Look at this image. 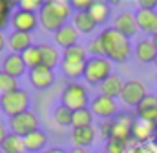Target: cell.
Returning a JSON list of instances; mask_svg holds the SVG:
<instances>
[{
  "label": "cell",
  "mask_w": 157,
  "mask_h": 153,
  "mask_svg": "<svg viewBox=\"0 0 157 153\" xmlns=\"http://www.w3.org/2000/svg\"><path fill=\"white\" fill-rule=\"evenodd\" d=\"M91 2L93 0H71L70 4H71V9H75V13H78V11H88Z\"/></svg>",
  "instance_id": "39"
},
{
  "label": "cell",
  "mask_w": 157,
  "mask_h": 153,
  "mask_svg": "<svg viewBox=\"0 0 157 153\" xmlns=\"http://www.w3.org/2000/svg\"><path fill=\"white\" fill-rule=\"evenodd\" d=\"M90 93L86 89L84 84L80 82H68L60 93V104L66 106L68 110L71 111H77V110H84V108H90Z\"/></svg>",
  "instance_id": "3"
},
{
  "label": "cell",
  "mask_w": 157,
  "mask_h": 153,
  "mask_svg": "<svg viewBox=\"0 0 157 153\" xmlns=\"http://www.w3.org/2000/svg\"><path fill=\"white\" fill-rule=\"evenodd\" d=\"M26 153H28V151H26Z\"/></svg>",
  "instance_id": "50"
},
{
  "label": "cell",
  "mask_w": 157,
  "mask_h": 153,
  "mask_svg": "<svg viewBox=\"0 0 157 153\" xmlns=\"http://www.w3.org/2000/svg\"><path fill=\"white\" fill-rule=\"evenodd\" d=\"M71 26L78 31V35H80V33H82V35L93 33L95 28H97L95 20L90 17L88 11H78V13H75V15H73V22H71Z\"/></svg>",
  "instance_id": "25"
},
{
  "label": "cell",
  "mask_w": 157,
  "mask_h": 153,
  "mask_svg": "<svg viewBox=\"0 0 157 153\" xmlns=\"http://www.w3.org/2000/svg\"><path fill=\"white\" fill-rule=\"evenodd\" d=\"M135 18H137V28L146 33V35H155L157 33V9H137L135 13Z\"/></svg>",
  "instance_id": "14"
},
{
  "label": "cell",
  "mask_w": 157,
  "mask_h": 153,
  "mask_svg": "<svg viewBox=\"0 0 157 153\" xmlns=\"http://www.w3.org/2000/svg\"><path fill=\"white\" fill-rule=\"evenodd\" d=\"M53 42H55V46H60L62 49H68V47L78 44V31L71 24H66L59 31L53 33Z\"/></svg>",
  "instance_id": "15"
},
{
  "label": "cell",
  "mask_w": 157,
  "mask_h": 153,
  "mask_svg": "<svg viewBox=\"0 0 157 153\" xmlns=\"http://www.w3.org/2000/svg\"><path fill=\"white\" fill-rule=\"evenodd\" d=\"M84 66H86V62H66V60H62L60 62V71L66 78L75 82L77 78L84 75Z\"/></svg>",
  "instance_id": "27"
},
{
  "label": "cell",
  "mask_w": 157,
  "mask_h": 153,
  "mask_svg": "<svg viewBox=\"0 0 157 153\" xmlns=\"http://www.w3.org/2000/svg\"><path fill=\"white\" fill-rule=\"evenodd\" d=\"M101 40H102V46H104V57L112 62H126L132 55V44H130V38L121 35L117 29H113L112 26L110 28H104L101 31Z\"/></svg>",
  "instance_id": "2"
},
{
  "label": "cell",
  "mask_w": 157,
  "mask_h": 153,
  "mask_svg": "<svg viewBox=\"0 0 157 153\" xmlns=\"http://www.w3.org/2000/svg\"><path fill=\"white\" fill-rule=\"evenodd\" d=\"M137 6H139V9H148V11H152V9L157 7V0H139Z\"/></svg>",
  "instance_id": "40"
},
{
  "label": "cell",
  "mask_w": 157,
  "mask_h": 153,
  "mask_svg": "<svg viewBox=\"0 0 157 153\" xmlns=\"http://www.w3.org/2000/svg\"><path fill=\"white\" fill-rule=\"evenodd\" d=\"M26 69H28V68H26L22 57L17 55V53H9V55L2 60V71L7 73L9 76H13V78L22 76L24 73H26Z\"/></svg>",
  "instance_id": "20"
},
{
  "label": "cell",
  "mask_w": 157,
  "mask_h": 153,
  "mask_svg": "<svg viewBox=\"0 0 157 153\" xmlns=\"http://www.w3.org/2000/svg\"><path fill=\"white\" fill-rule=\"evenodd\" d=\"M154 64H155V66H157V57H155V62H154Z\"/></svg>",
  "instance_id": "46"
},
{
  "label": "cell",
  "mask_w": 157,
  "mask_h": 153,
  "mask_svg": "<svg viewBox=\"0 0 157 153\" xmlns=\"http://www.w3.org/2000/svg\"><path fill=\"white\" fill-rule=\"evenodd\" d=\"M39 51H40V57H42V66H46L49 69H55L57 66H60L62 57H60V51L57 49L55 44L42 42V44H39Z\"/></svg>",
  "instance_id": "18"
},
{
  "label": "cell",
  "mask_w": 157,
  "mask_h": 153,
  "mask_svg": "<svg viewBox=\"0 0 157 153\" xmlns=\"http://www.w3.org/2000/svg\"><path fill=\"white\" fill-rule=\"evenodd\" d=\"M71 115H73L71 110H68L66 106L59 104V106L53 110V120H55L59 126L66 128V126H71Z\"/></svg>",
  "instance_id": "32"
},
{
  "label": "cell",
  "mask_w": 157,
  "mask_h": 153,
  "mask_svg": "<svg viewBox=\"0 0 157 153\" xmlns=\"http://www.w3.org/2000/svg\"><path fill=\"white\" fill-rule=\"evenodd\" d=\"M9 135V128L4 124V122H0V146H2V142H4V139Z\"/></svg>",
  "instance_id": "41"
},
{
  "label": "cell",
  "mask_w": 157,
  "mask_h": 153,
  "mask_svg": "<svg viewBox=\"0 0 157 153\" xmlns=\"http://www.w3.org/2000/svg\"><path fill=\"white\" fill-rule=\"evenodd\" d=\"M48 133L37 129L33 133H29L28 137H24V146H26V151L28 153H40L44 151V148L48 146Z\"/></svg>",
  "instance_id": "23"
},
{
  "label": "cell",
  "mask_w": 157,
  "mask_h": 153,
  "mask_svg": "<svg viewBox=\"0 0 157 153\" xmlns=\"http://www.w3.org/2000/svg\"><path fill=\"white\" fill-rule=\"evenodd\" d=\"M95 153H106V151H95Z\"/></svg>",
  "instance_id": "47"
},
{
  "label": "cell",
  "mask_w": 157,
  "mask_h": 153,
  "mask_svg": "<svg viewBox=\"0 0 157 153\" xmlns=\"http://www.w3.org/2000/svg\"><path fill=\"white\" fill-rule=\"evenodd\" d=\"M146 95H148V91H146V88H144V84L141 80H126L124 82V88H122V93H121L119 99L126 106L137 108Z\"/></svg>",
  "instance_id": "8"
},
{
  "label": "cell",
  "mask_w": 157,
  "mask_h": 153,
  "mask_svg": "<svg viewBox=\"0 0 157 153\" xmlns=\"http://www.w3.org/2000/svg\"><path fill=\"white\" fill-rule=\"evenodd\" d=\"M71 15V4L68 0H44V6L39 11V24L49 33L59 31L68 24Z\"/></svg>",
  "instance_id": "1"
},
{
  "label": "cell",
  "mask_w": 157,
  "mask_h": 153,
  "mask_svg": "<svg viewBox=\"0 0 157 153\" xmlns=\"http://www.w3.org/2000/svg\"><path fill=\"white\" fill-rule=\"evenodd\" d=\"M128 153H157V142L152 140V142H146V144H133Z\"/></svg>",
  "instance_id": "37"
},
{
  "label": "cell",
  "mask_w": 157,
  "mask_h": 153,
  "mask_svg": "<svg viewBox=\"0 0 157 153\" xmlns=\"http://www.w3.org/2000/svg\"><path fill=\"white\" fill-rule=\"evenodd\" d=\"M157 137V122H148L143 118H135L132 128V140L135 144H146L155 140Z\"/></svg>",
  "instance_id": "9"
},
{
  "label": "cell",
  "mask_w": 157,
  "mask_h": 153,
  "mask_svg": "<svg viewBox=\"0 0 157 153\" xmlns=\"http://www.w3.org/2000/svg\"><path fill=\"white\" fill-rule=\"evenodd\" d=\"M44 0H18L17 2V9H24V11H31L37 13V9H42Z\"/></svg>",
  "instance_id": "36"
},
{
  "label": "cell",
  "mask_w": 157,
  "mask_h": 153,
  "mask_svg": "<svg viewBox=\"0 0 157 153\" xmlns=\"http://www.w3.org/2000/svg\"><path fill=\"white\" fill-rule=\"evenodd\" d=\"M15 89H18V80L0 69V97L9 93V91H15Z\"/></svg>",
  "instance_id": "33"
},
{
  "label": "cell",
  "mask_w": 157,
  "mask_h": 153,
  "mask_svg": "<svg viewBox=\"0 0 157 153\" xmlns=\"http://www.w3.org/2000/svg\"><path fill=\"white\" fill-rule=\"evenodd\" d=\"M88 51H86V46H80V44H75L68 49L62 51V60L66 62H86L88 60Z\"/></svg>",
  "instance_id": "28"
},
{
  "label": "cell",
  "mask_w": 157,
  "mask_h": 153,
  "mask_svg": "<svg viewBox=\"0 0 157 153\" xmlns=\"http://www.w3.org/2000/svg\"><path fill=\"white\" fill-rule=\"evenodd\" d=\"M113 29H117L121 35H124V37H133L137 31H139V28H137V18H135V13H130V11H122V13H119L117 17L113 18V26H112Z\"/></svg>",
  "instance_id": "12"
},
{
  "label": "cell",
  "mask_w": 157,
  "mask_h": 153,
  "mask_svg": "<svg viewBox=\"0 0 157 153\" xmlns=\"http://www.w3.org/2000/svg\"><path fill=\"white\" fill-rule=\"evenodd\" d=\"M112 133H113V118L102 120V122H101V137H102L104 140H110V139H112Z\"/></svg>",
  "instance_id": "38"
},
{
  "label": "cell",
  "mask_w": 157,
  "mask_h": 153,
  "mask_svg": "<svg viewBox=\"0 0 157 153\" xmlns=\"http://www.w3.org/2000/svg\"><path fill=\"white\" fill-rule=\"evenodd\" d=\"M155 142H157V137H155Z\"/></svg>",
  "instance_id": "49"
},
{
  "label": "cell",
  "mask_w": 157,
  "mask_h": 153,
  "mask_svg": "<svg viewBox=\"0 0 157 153\" xmlns=\"http://www.w3.org/2000/svg\"><path fill=\"white\" fill-rule=\"evenodd\" d=\"M112 75V60L106 57H90L84 66V75L88 86H101L108 76Z\"/></svg>",
  "instance_id": "4"
},
{
  "label": "cell",
  "mask_w": 157,
  "mask_h": 153,
  "mask_svg": "<svg viewBox=\"0 0 157 153\" xmlns=\"http://www.w3.org/2000/svg\"><path fill=\"white\" fill-rule=\"evenodd\" d=\"M90 110H91L93 117H99V118H102V120H110V118H113V117L119 113L117 100H115V99H110V97H106V95H101V93L91 99Z\"/></svg>",
  "instance_id": "7"
},
{
  "label": "cell",
  "mask_w": 157,
  "mask_h": 153,
  "mask_svg": "<svg viewBox=\"0 0 157 153\" xmlns=\"http://www.w3.org/2000/svg\"><path fill=\"white\" fill-rule=\"evenodd\" d=\"M152 42H154V46H155V49H157V33L152 37Z\"/></svg>",
  "instance_id": "45"
},
{
  "label": "cell",
  "mask_w": 157,
  "mask_h": 153,
  "mask_svg": "<svg viewBox=\"0 0 157 153\" xmlns=\"http://www.w3.org/2000/svg\"><path fill=\"white\" fill-rule=\"evenodd\" d=\"M137 117L130 113H117L113 117V133H112V139H117L122 142H128L132 140V128H133V122H135Z\"/></svg>",
  "instance_id": "10"
},
{
  "label": "cell",
  "mask_w": 157,
  "mask_h": 153,
  "mask_svg": "<svg viewBox=\"0 0 157 153\" xmlns=\"http://www.w3.org/2000/svg\"><path fill=\"white\" fill-rule=\"evenodd\" d=\"M93 126V113L90 108L84 110H77L71 115V128H88Z\"/></svg>",
  "instance_id": "29"
},
{
  "label": "cell",
  "mask_w": 157,
  "mask_h": 153,
  "mask_svg": "<svg viewBox=\"0 0 157 153\" xmlns=\"http://www.w3.org/2000/svg\"><path fill=\"white\" fill-rule=\"evenodd\" d=\"M53 82H55V73H53V69H49L46 66H39L29 71V84L39 91L51 88Z\"/></svg>",
  "instance_id": "13"
},
{
  "label": "cell",
  "mask_w": 157,
  "mask_h": 153,
  "mask_svg": "<svg viewBox=\"0 0 157 153\" xmlns=\"http://www.w3.org/2000/svg\"><path fill=\"white\" fill-rule=\"evenodd\" d=\"M48 153H68L66 150H62V148H49V150H46Z\"/></svg>",
  "instance_id": "44"
},
{
  "label": "cell",
  "mask_w": 157,
  "mask_h": 153,
  "mask_svg": "<svg viewBox=\"0 0 157 153\" xmlns=\"http://www.w3.org/2000/svg\"><path fill=\"white\" fill-rule=\"evenodd\" d=\"M7 46L11 49V53L22 55L26 49H29L33 46V37L31 33H20V31H13L7 37Z\"/></svg>",
  "instance_id": "21"
},
{
  "label": "cell",
  "mask_w": 157,
  "mask_h": 153,
  "mask_svg": "<svg viewBox=\"0 0 157 153\" xmlns=\"http://www.w3.org/2000/svg\"><path fill=\"white\" fill-rule=\"evenodd\" d=\"M135 115L137 118L148 120V122H157V95L148 93L143 102L135 108Z\"/></svg>",
  "instance_id": "16"
},
{
  "label": "cell",
  "mask_w": 157,
  "mask_h": 153,
  "mask_svg": "<svg viewBox=\"0 0 157 153\" xmlns=\"http://www.w3.org/2000/svg\"><path fill=\"white\" fill-rule=\"evenodd\" d=\"M20 57H22V60H24V64H26V68H28L29 71L35 69V68H39V66H42V57H40L39 46H31V47L26 49Z\"/></svg>",
  "instance_id": "30"
},
{
  "label": "cell",
  "mask_w": 157,
  "mask_h": 153,
  "mask_svg": "<svg viewBox=\"0 0 157 153\" xmlns=\"http://www.w3.org/2000/svg\"><path fill=\"white\" fill-rule=\"evenodd\" d=\"M0 151L2 153H26V146H24V139L11 133L4 139L2 146H0Z\"/></svg>",
  "instance_id": "26"
},
{
  "label": "cell",
  "mask_w": 157,
  "mask_h": 153,
  "mask_svg": "<svg viewBox=\"0 0 157 153\" xmlns=\"http://www.w3.org/2000/svg\"><path fill=\"white\" fill-rule=\"evenodd\" d=\"M124 82H126V80H122V76H121V75L112 73V75L108 76L101 86H99L101 95H106V97H110V99H117V97H121V93H122Z\"/></svg>",
  "instance_id": "22"
},
{
  "label": "cell",
  "mask_w": 157,
  "mask_h": 153,
  "mask_svg": "<svg viewBox=\"0 0 157 153\" xmlns=\"http://www.w3.org/2000/svg\"><path fill=\"white\" fill-rule=\"evenodd\" d=\"M15 4L17 2H13V0H0V31H4L7 28V24L11 22Z\"/></svg>",
  "instance_id": "31"
},
{
  "label": "cell",
  "mask_w": 157,
  "mask_h": 153,
  "mask_svg": "<svg viewBox=\"0 0 157 153\" xmlns=\"http://www.w3.org/2000/svg\"><path fill=\"white\" fill-rule=\"evenodd\" d=\"M86 51L91 55V57H104V46H102V40L101 37H93L88 46H86Z\"/></svg>",
  "instance_id": "35"
},
{
  "label": "cell",
  "mask_w": 157,
  "mask_h": 153,
  "mask_svg": "<svg viewBox=\"0 0 157 153\" xmlns=\"http://www.w3.org/2000/svg\"><path fill=\"white\" fill-rule=\"evenodd\" d=\"M133 53H135V58L143 64H152L155 62V57H157V49L152 42V38H143L135 44L133 47Z\"/></svg>",
  "instance_id": "17"
},
{
  "label": "cell",
  "mask_w": 157,
  "mask_h": 153,
  "mask_svg": "<svg viewBox=\"0 0 157 153\" xmlns=\"http://www.w3.org/2000/svg\"><path fill=\"white\" fill-rule=\"evenodd\" d=\"M68 153H91V151H90V148H77V146H73Z\"/></svg>",
  "instance_id": "42"
},
{
  "label": "cell",
  "mask_w": 157,
  "mask_h": 153,
  "mask_svg": "<svg viewBox=\"0 0 157 153\" xmlns=\"http://www.w3.org/2000/svg\"><path fill=\"white\" fill-rule=\"evenodd\" d=\"M11 24H13V31L31 33L39 26V15L24 9H15L11 15Z\"/></svg>",
  "instance_id": "11"
},
{
  "label": "cell",
  "mask_w": 157,
  "mask_h": 153,
  "mask_svg": "<svg viewBox=\"0 0 157 153\" xmlns=\"http://www.w3.org/2000/svg\"><path fill=\"white\" fill-rule=\"evenodd\" d=\"M128 142H122L117 139H110L106 140V146H104V151L106 153H128Z\"/></svg>",
  "instance_id": "34"
},
{
  "label": "cell",
  "mask_w": 157,
  "mask_h": 153,
  "mask_svg": "<svg viewBox=\"0 0 157 153\" xmlns=\"http://www.w3.org/2000/svg\"><path fill=\"white\" fill-rule=\"evenodd\" d=\"M40 153H48V151H46V150H44V151H40Z\"/></svg>",
  "instance_id": "48"
},
{
  "label": "cell",
  "mask_w": 157,
  "mask_h": 153,
  "mask_svg": "<svg viewBox=\"0 0 157 153\" xmlns=\"http://www.w3.org/2000/svg\"><path fill=\"white\" fill-rule=\"evenodd\" d=\"M6 46H7V38H6V35L0 31V53L4 51V47H6Z\"/></svg>",
  "instance_id": "43"
},
{
  "label": "cell",
  "mask_w": 157,
  "mask_h": 153,
  "mask_svg": "<svg viewBox=\"0 0 157 153\" xmlns=\"http://www.w3.org/2000/svg\"><path fill=\"white\" fill-rule=\"evenodd\" d=\"M7 128H9L11 133H15V135H18V137L24 139V137H28L29 133L40 129L39 128V117L33 113L31 110H28V111H24V113L11 117L9 122H7Z\"/></svg>",
  "instance_id": "6"
},
{
  "label": "cell",
  "mask_w": 157,
  "mask_h": 153,
  "mask_svg": "<svg viewBox=\"0 0 157 153\" xmlns=\"http://www.w3.org/2000/svg\"><path fill=\"white\" fill-rule=\"evenodd\" d=\"M0 110L7 115L9 118L15 115H20L29 110V95L24 89H15L0 97Z\"/></svg>",
  "instance_id": "5"
},
{
  "label": "cell",
  "mask_w": 157,
  "mask_h": 153,
  "mask_svg": "<svg viewBox=\"0 0 157 153\" xmlns=\"http://www.w3.org/2000/svg\"><path fill=\"white\" fill-rule=\"evenodd\" d=\"M95 135H97V131H95L93 126H88V128H71L70 139H71L73 146H77V148H90L95 142Z\"/></svg>",
  "instance_id": "19"
},
{
  "label": "cell",
  "mask_w": 157,
  "mask_h": 153,
  "mask_svg": "<svg viewBox=\"0 0 157 153\" xmlns=\"http://www.w3.org/2000/svg\"><path fill=\"white\" fill-rule=\"evenodd\" d=\"M90 17L95 20V24H106L108 18H110V13H112V7L108 2H102V0H93L90 9H88Z\"/></svg>",
  "instance_id": "24"
}]
</instances>
